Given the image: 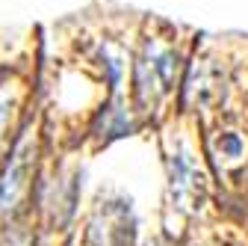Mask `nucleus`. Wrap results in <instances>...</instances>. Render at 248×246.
<instances>
[{
    "mask_svg": "<svg viewBox=\"0 0 248 246\" xmlns=\"http://www.w3.org/2000/svg\"><path fill=\"white\" fill-rule=\"evenodd\" d=\"M36 151H39V142H36L33 125H27L18 142L12 145L6 169L0 175V217L3 220H12V213L18 211V205L30 190V178H33V169H36Z\"/></svg>",
    "mask_w": 248,
    "mask_h": 246,
    "instance_id": "2",
    "label": "nucleus"
},
{
    "mask_svg": "<svg viewBox=\"0 0 248 246\" xmlns=\"http://www.w3.org/2000/svg\"><path fill=\"white\" fill-rule=\"evenodd\" d=\"M30 59L27 53L24 56H15L12 63L9 59H0V142H3L9 125H12V116L15 110L21 107V98H24V77L21 71L30 69Z\"/></svg>",
    "mask_w": 248,
    "mask_h": 246,
    "instance_id": "4",
    "label": "nucleus"
},
{
    "mask_svg": "<svg viewBox=\"0 0 248 246\" xmlns=\"http://www.w3.org/2000/svg\"><path fill=\"white\" fill-rule=\"evenodd\" d=\"M101 217H104V226L95 223V231L92 234H104V246H124L127 243V208L121 202L104 205Z\"/></svg>",
    "mask_w": 248,
    "mask_h": 246,
    "instance_id": "5",
    "label": "nucleus"
},
{
    "mask_svg": "<svg viewBox=\"0 0 248 246\" xmlns=\"http://www.w3.org/2000/svg\"><path fill=\"white\" fill-rule=\"evenodd\" d=\"M192 27L174 24L160 15H139L136 42L130 56V95L133 113H160L163 104L183 89V77L189 69L192 51L198 45Z\"/></svg>",
    "mask_w": 248,
    "mask_h": 246,
    "instance_id": "1",
    "label": "nucleus"
},
{
    "mask_svg": "<svg viewBox=\"0 0 248 246\" xmlns=\"http://www.w3.org/2000/svg\"><path fill=\"white\" fill-rule=\"evenodd\" d=\"M169 175H171V196L180 202V208H198V202L204 199V172L183 142L174 145L169 158Z\"/></svg>",
    "mask_w": 248,
    "mask_h": 246,
    "instance_id": "3",
    "label": "nucleus"
}]
</instances>
